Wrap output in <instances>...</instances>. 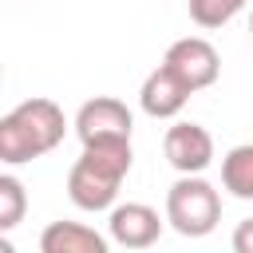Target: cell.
I'll return each mask as SVG.
<instances>
[{"label":"cell","instance_id":"obj_1","mask_svg":"<svg viewBox=\"0 0 253 253\" xmlns=\"http://www.w3.org/2000/svg\"><path fill=\"white\" fill-rule=\"evenodd\" d=\"M134 150L130 138H107V142H87L83 154L71 162L67 170V198L75 210L83 213H99L111 210L126 174H130Z\"/></svg>","mask_w":253,"mask_h":253},{"label":"cell","instance_id":"obj_2","mask_svg":"<svg viewBox=\"0 0 253 253\" xmlns=\"http://www.w3.org/2000/svg\"><path fill=\"white\" fill-rule=\"evenodd\" d=\"M67 115L55 99H24L0 119V162L4 166H24L32 158L51 154L63 134H67Z\"/></svg>","mask_w":253,"mask_h":253},{"label":"cell","instance_id":"obj_3","mask_svg":"<svg viewBox=\"0 0 253 253\" xmlns=\"http://www.w3.org/2000/svg\"><path fill=\"white\" fill-rule=\"evenodd\" d=\"M166 221L182 237H206L221 221V194L202 174H178L166 190Z\"/></svg>","mask_w":253,"mask_h":253},{"label":"cell","instance_id":"obj_4","mask_svg":"<svg viewBox=\"0 0 253 253\" xmlns=\"http://www.w3.org/2000/svg\"><path fill=\"white\" fill-rule=\"evenodd\" d=\"M162 63H166L170 71H178L190 91H206V87H213L217 75H221V55H217V47H213L206 36H182V40H174V43L166 47Z\"/></svg>","mask_w":253,"mask_h":253},{"label":"cell","instance_id":"obj_5","mask_svg":"<svg viewBox=\"0 0 253 253\" xmlns=\"http://www.w3.org/2000/svg\"><path fill=\"white\" fill-rule=\"evenodd\" d=\"M75 134H79V142L87 146V142H107V138H130V130H134V115H130V107L123 103V99H115V95H95V99H87L79 111H75Z\"/></svg>","mask_w":253,"mask_h":253},{"label":"cell","instance_id":"obj_6","mask_svg":"<svg viewBox=\"0 0 253 253\" xmlns=\"http://www.w3.org/2000/svg\"><path fill=\"white\" fill-rule=\"evenodd\" d=\"M162 154L178 174H202L213 162V134L202 123H174L162 138Z\"/></svg>","mask_w":253,"mask_h":253},{"label":"cell","instance_id":"obj_7","mask_svg":"<svg viewBox=\"0 0 253 253\" xmlns=\"http://www.w3.org/2000/svg\"><path fill=\"white\" fill-rule=\"evenodd\" d=\"M107 233L123 249H150L162 233V217L146 202H119V206H111Z\"/></svg>","mask_w":253,"mask_h":253},{"label":"cell","instance_id":"obj_8","mask_svg":"<svg viewBox=\"0 0 253 253\" xmlns=\"http://www.w3.org/2000/svg\"><path fill=\"white\" fill-rule=\"evenodd\" d=\"M190 87L182 83V75L178 71H170L166 63H158L146 79H142V87H138V107L150 115V119H174V115H182V107L190 103Z\"/></svg>","mask_w":253,"mask_h":253},{"label":"cell","instance_id":"obj_9","mask_svg":"<svg viewBox=\"0 0 253 253\" xmlns=\"http://www.w3.org/2000/svg\"><path fill=\"white\" fill-rule=\"evenodd\" d=\"M107 249H111V233L103 237L83 221H51L40 233V253H107Z\"/></svg>","mask_w":253,"mask_h":253},{"label":"cell","instance_id":"obj_10","mask_svg":"<svg viewBox=\"0 0 253 253\" xmlns=\"http://www.w3.org/2000/svg\"><path fill=\"white\" fill-rule=\"evenodd\" d=\"M221 190H229L241 202H253V142H241L225 150L221 158Z\"/></svg>","mask_w":253,"mask_h":253},{"label":"cell","instance_id":"obj_11","mask_svg":"<svg viewBox=\"0 0 253 253\" xmlns=\"http://www.w3.org/2000/svg\"><path fill=\"white\" fill-rule=\"evenodd\" d=\"M249 0H186V8H190V20L198 24V28H206V32H213V28H225L241 8H245Z\"/></svg>","mask_w":253,"mask_h":253},{"label":"cell","instance_id":"obj_12","mask_svg":"<svg viewBox=\"0 0 253 253\" xmlns=\"http://www.w3.org/2000/svg\"><path fill=\"white\" fill-rule=\"evenodd\" d=\"M24 210H28V194H24V182L16 174H0V233L16 229L24 221Z\"/></svg>","mask_w":253,"mask_h":253},{"label":"cell","instance_id":"obj_13","mask_svg":"<svg viewBox=\"0 0 253 253\" xmlns=\"http://www.w3.org/2000/svg\"><path fill=\"white\" fill-rule=\"evenodd\" d=\"M229 245H233V253H253V217L237 221V229H233Z\"/></svg>","mask_w":253,"mask_h":253},{"label":"cell","instance_id":"obj_14","mask_svg":"<svg viewBox=\"0 0 253 253\" xmlns=\"http://www.w3.org/2000/svg\"><path fill=\"white\" fill-rule=\"evenodd\" d=\"M249 36H253V12H249Z\"/></svg>","mask_w":253,"mask_h":253}]
</instances>
